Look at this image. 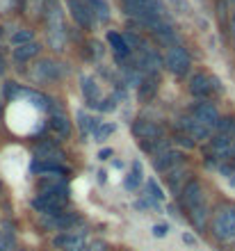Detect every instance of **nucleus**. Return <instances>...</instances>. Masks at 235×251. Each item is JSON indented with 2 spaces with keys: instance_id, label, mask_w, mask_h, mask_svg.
<instances>
[{
  "instance_id": "obj_37",
  "label": "nucleus",
  "mask_w": 235,
  "mask_h": 251,
  "mask_svg": "<svg viewBox=\"0 0 235 251\" xmlns=\"http://www.w3.org/2000/svg\"><path fill=\"white\" fill-rule=\"evenodd\" d=\"M2 71H5V62L0 60V73H2Z\"/></svg>"
},
{
  "instance_id": "obj_35",
  "label": "nucleus",
  "mask_w": 235,
  "mask_h": 251,
  "mask_svg": "<svg viewBox=\"0 0 235 251\" xmlns=\"http://www.w3.org/2000/svg\"><path fill=\"white\" fill-rule=\"evenodd\" d=\"M110 155H112V149H103V151L98 153V158H101V160H107Z\"/></svg>"
},
{
  "instance_id": "obj_13",
  "label": "nucleus",
  "mask_w": 235,
  "mask_h": 251,
  "mask_svg": "<svg viewBox=\"0 0 235 251\" xmlns=\"http://www.w3.org/2000/svg\"><path fill=\"white\" fill-rule=\"evenodd\" d=\"M51 128H52V132H55L57 137H62V139L71 135V121H69V117H66L62 110H55V112H52Z\"/></svg>"
},
{
  "instance_id": "obj_1",
  "label": "nucleus",
  "mask_w": 235,
  "mask_h": 251,
  "mask_svg": "<svg viewBox=\"0 0 235 251\" xmlns=\"http://www.w3.org/2000/svg\"><path fill=\"white\" fill-rule=\"evenodd\" d=\"M212 231L224 242H235V205L224 203L212 217Z\"/></svg>"
},
{
  "instance_id": "obj_16",
  "label": "nucleus",
  "mask_w": 235,
  "mask_h": 251,
  "mask_svg": "<svg viewBox=\"0 0 235 251\" xmlns=\"http://www.w3.org/2000/svg\"><path fill=\"white\" fill-rule=\"evenodd\" d=\"M39 44H34V41H30V44H23V46H16L14 48V60L16 62H27V60H32V57H37L39 55Z\"/></svg>"
},
{
  "instance_id": "obj_28",
  "label": "nucleus",
  "mask_w": 235,
  "mask_h": 251,
  "mask_svg": "<svg viewBox=\"0 0 235 251\" xmlns=\"http://www.w3.org/2000/svg\"><path fill=\"white\" fill-rule=\"evenodd\" d=\"M12 41L16 44V46H23V44H30L32 41V32L30 30H19V32H14Z\"/></svg>"
},
{
  "instance_id": "obj_17",
  "label": "nucleus",
  "mask_w": 235,
  "mask_h": 251,
  "mask_svg": "<svg viewBox=\"0 0 235 251\" xmlns=\"http://www.w3.org/2000/svg\"><path fill=\"white\" fill-rule=\"evenodd\" d=\"M185 167L183 165H178V167H174V169H169L167 172V183H169V187L174 192H183V183H185Z\"/></svg>"
},
{
  "instance_id": "obj_30",
  "label": "nucleus",
  "mask_w": 235,
  "mask_h": 251,
  "mask_svg": "<svg viewBox=\"0 0 235 251\" xmlns=\"http://www.w3.org/2000/svg\"><path fill=\"white\" fill-rule=\"evenodd\" d=\"M146 187H149V190H151V194H153V199H157V201H160V199H164V192L160 190V187H157V183H156V180H149V183H146Z\"/></svg>"
},
{
  "instance_id": "obj_25",
  "label": "nucleus",
  "mask_w": 235,
  "mask_h": 251,
  "mask_svg": "<svg viewBox=\"0 0 235 251\" xmlns=\"http://www.w3.org/2000/svg\"><path fill=\"white\" fill-rule=\"evenodd\" d=\"M174 142H176V144H181V146H185V149H194V144H196L194 137H192L189 132L181 130V128L174 132Z\"/></svg>"
},
{
  "instance_id": "obj_2",
  "label": "nucleus",
  "mask_w": 235,
  "mask_h": 251,
  "mask_svg": "<svg viewBox=\"0 0 235 251\" xmlns=\"http://www.w3.org/2000/svg\"><path fill=\"white\" fill-rule=\"evenodd\" d=\"M212 92L222 94L224 87L219 85V80L212 78V75H206V73H194L192 78H189V94L196 96L199 100H206Z\"/></svg>"
},
{
  "instance_id": "obj_24",
  "label": "nucleus",
  "mask_w": 235,
  "mask_h": 251,
  "mask_svg": "<svg viewBox=\"0 0 235 251\" xmlns=\"http://www.w3.org/2000/svg\"><path fill=\"white\" fill-rule=\"evenodd\" d=\"M217 130L222 132V135H226V137H231L235 142V119H233V117H224V119H219Z\"/></svg>"
},
{
  "instance_id": "obj_22",
  "label": "nucleus",
  "mask_w": 235,
  "mask_h": 251,
  "mask_svg": "<svg viewBox=\"0 0 235 251\" xmlns=\"http://www.w3.org/2000/svg\"><path fill=\"white\" fill-rule=\"evenodd\" d=\"M82 92H85L89 105H96L98 103V87L92 78H82Z\"/></svg>"
},
{
  "instance_id": "obj_8",
  "label": "nucleus",
  "mask_w": 235,
  "mask_h": 251,
  "mask_svg": "<svg viewBox=\"0 0 235 251\" xmlns=\"http://www.w3.org/2000/svg\"><path fill=\"white\" fill-rule=\"evenodd\" d=\"M71 14L80 27H92L94 12L89 7V0H71Z\"/></svg>"
},
{
  "instance_id": "obj_19",
  "label": "nucleus",
  "mask_w": 235,
  "mask_h": 251,
  "mask_svg": "<svg viewBox=\"0 0 235 251\" xmlns=\"http://www.w3.org/2000/svg\"><path fill=\"white\" fill-rule=\"evenodd\" d=\"M107 41H110L112 50H114L119 57L131 55V46H128V41H126V37H121L119 32H107Z\"/></svg>"
},
{
  "instance_id": "obj_36",
  "label": "nucleus",
  "mask_w": 235,
  "mask_h": 251,
  "mask_svg": "<svg viewBox=\"0 0 235 251\" xmlns=\"http://www.w3.org/2000/svg\"><path fill=\"white\" fill-rule=\"evenodd\" d=\"M229 160L233 162V167H235V144H233V149H231V155H229Z\"/></svg>"
},
{
  "instance_id": "obj_23",
  "label": "nucleus",
  "mask_w": 235,
  "mask_h": 251,
  "mask_svg": "<svg viewBox=\"0 0 235 251\" xmlns=\"http://www.w3.org/2000/svg\"><path fill=\"white\" fill-rule=\"evenodd\" d=\"M139 183H142V165H139V162H132V174L126 178V187H128V190H137Z\"/></svg>"
},
{
  "instance_id": "obj_18",
  "label": "nucleus",
  "mask_w": 235,
  "mask_h": 251,
  "mask_svg": "<svg viewBox=\"0 0 235 251\" xmlns=\"http://www.w3.org/2000/svg\"><path fill=\"white\" fill-rule=\"evenodd\" d=\"M32 172H37V174H51V176H55V174H66L69 169H66L62 162H41V160H34V162H32Z\"/></svg>"
},
{
  "instance_id": "obj_27",
  "label": "nucleus",
  "mask_w": 235,
  "mask_h": 251,
  "mask_svg": "<svg viewBox=\"0 0 235 251\" xmlns=\"http://www.w3.org/2000/svg\"><path fill=\"white\" fill-rule=\"evenodd\" d=\"M112 132H114V124H107V121H101V126L96 128V132H94V137H96V142H105V139L110 137Z\"/></svg>"
},
{
  "instance_id": "obj_34",
  "label": "nucleus",
  "mask_w": 235,
  "mask_h": 251,
  "mask_svg": "<svg viewBox=\"0 0 235 251\" xmlns=\"http://www.w3.org/2000/svg\"><path fill=\"white\" fill-rule=\"evenodd\" d=\"M183 242H185V245H189V247H194L196 245V238H194V235H189V233H183Z\"/></svg>"
},
{
  "instance_id": "obj_33",
  "label": "nucleus",
  "mask_w": 235,
  "mask_h": 251,
  "mask_svg": "<svg viewBox=\"0 0 235 251\" xmlns=\"http://www.w3.org/2000/svg\"><path fill=\"white\" fill-rule=\"evenodd\" d=\"M171 2H174V5L178 7V12H181V14H187V12H189L187 2H183V0H171Z\"/></svg>"
},
{
  "instance_id": "obj_39",
  "label": "nucleus",
  "mask_w": 235,
  "mask_h": 251,
  "mask_svg": "<svg viewBox=\"0 0 235 251\" xmlns=\"http://www.w3.org/2000/svg\"><path fill=\"white\" fill-rule=\"evenodd\" d=\"M0 197H2V183H0Z\"/></svg>"
},
{
  "instance_id": "obj_11",
  "label": "nucleus",
  "mask_w": 235,
  "mask_h": 251,
  "mask_svg": "<svg viewBox=\"0 0 235 251\" xmlns=\"http://www.w3.org/2000/svg\"><path fill=\"white\" fill-rule=\"evenodd\" d=\"M156 169L157 172H169V169H174V167H178V165H183V153H178V151H164V153H160L156 158Z\"/></svg>"
},
{
  "instance_id": "obj_3",
  "label": "nucleus",
  "mask_w": 235,
  "mask_h": 251,
  "mask_svg": "<svg viewBox=\"0 0 235 251\" xmlns=\"http://www.w3.org/2000/svg\"><path fill=\"white\" fill-rule=\"evenodd\" d=\"M164 64H167V69H169L174 75H178V78H185L189 73V66H192V60H189L187 50H185L181 44L178 46H171L169 50H167V57H164Z\"/></svg>"
},
{
  "instance_id": "obj_5",
  "label": "nucleus",
  "mask_w": 235,
  "mask_h": 251,
  "mask_svg": "<svg viewBox=\"0 0 235 251\" xmlns=\"http://www.w3.org/2000/svg\"><path fill=\"white\" fill-rule=\"evenodd\" d=\"M192 117H194L196 121H201L203 126H208L210 130H215L217 126H219V112H217V107L212 105V103H208V100H199V103H194L192 105Z\"/></svg>"
},
{
  "instance_id": "obj_12",
  "label": "nucleus",
  "mask_w": 235,
  "mask_h": 251,
  "mask_svg": "<svg viewBox=\"0 0 235 251\" xmlns=\"http://www.w3.org/2000/svg\"><path fill=\"white\" fill-rule=\"evenodd\" d=\"M157 82H160V78H157V73H146L142 78V82H139V100L142 103H149L153 96H156L157 92Z\"/></svg>"
},
{
  "instance_id": "obj_21",
  "label": "nucleus",
  "mask_w": 235,
  "mask_h": 251,
  "mask_svg": "<svg viewBox=\"0 0 235 251\" xmlns=\"http://www.w3.org/2000/svg\"><path fill=\"white\" fill-rule=\"evenodd\" d=\"M142 149L144 151H151V153H156V155H160V153L169 151V139H164V137L149 139V142H142Z\"/></svg>"
},
{
  "instance_id": "obj_26",
  "label": "nucleus",
  "mask_w": 235,
  "mask_h": 251,
  "mask_svg": "<svg viewBox=\"0 0 235 251\" xmlns=\"http://www.w3.org/2000/svg\"><path fill=\"white\" fill-rule=\"evenodd\" d=\"M89 7H92L94 16H98V21H107V5H105L103 0H89Z\"/></svg>"
},
{
  "instance_id": "obj_9",
  "label": "nucleus",
  "mask_w": 235,
  "mask_h": 251,
  "mask_svg": "<svg viewBox=\"0 0 235 251\" xmlns=\"http://www.w3.org/2000/svg\"><path fill=\"white\" fill-rule=\"evenodd\" d=\"M132 132H135V137H139L142 142L162 137V128H160V126L153 124V121H144V119H137L132 124Z\"/></svg>"
},
{
  "instance_id": "obj_38",
  "label": "nucleus",
  "mask_w": 235,
  "mask_h": 251,
  "mask_svg": "<svg viewBox=\"0 0 235 251\" xmlns=\"http://www.w3.org/2000/svg\"><path fill=\"white\" fill-rule=\"evenodd\" d=\"M0 114H2V92H0Z\"/></svg>"
},
{
  "instance_id": "obj_6",
  "label": "nucleus",
  "mask_w": 235,
  "mask_h": 251,
  "mask_svg": "<svg viewBox=\"0 0 235 251\" xmlns=\"http://www.w3.org/2000/svg\"><path fill=\"white\" fill-rule=\"evenodd\" d=\"M183 203L187 210L192 208H199V205H206V197H203V187L199 180H189L187 185L183 187Z\"/></svg>"
},
{
  "instance_id": "obj_4",
  "label": "nucleus",
  "mask_w": 235,
  "mask_h": 251,
  "mask_svg": "<svg viewBox=\"0 0 235 251\" xmlns=\"http://www.w3.org/2000/svg\"><path fill=\"white\" fill-rule=\"evenodd\" d=\"M39 197H48V199H55L59 203H66L69 201V185L64 180H57V176H51V178H41L39 185Z\"/></svg>"
},
{
  "instance_id": "obj_31",
  "label": "nucleus",
  "mask_w": 235,
  "mask_h": 251,
  "mask_svg": "<svg viewBox=\"0 0 235 251\" xmlns=\"http://www.w3.org/2000/svg\"><path fill=\"white\" fill-rule=\"evenodd\" d=\"M167 233H169V226H167V224H157V226H153V235H156V238H164Z\"/></svg>"
},
{
  "instance_id": "obj_7",
  "label": "nucleus",
  "mask_w": 235,
  "mask_h": 251,
  "mask_svg": "<svg viewBox=\"0 0 235 251\" xmlns=\"http://www.w3.org/2000/svg\"><path fill=\"white\" fill-rule=\"evenodd\" d=\"M178 128L189 132L194 139H210L212 137V130H210L208 126H203L201 121H196L192 114H187V117H183V119L178 121Z\"/></svg>"
},
{
  "instance_id": "obj_10",
  "label": "nucleus",
  "mask_w": 235,
  "mask_h": 251,
  "mask_svg": "<svg viewBox=\"0 0 235 251\" xmlns=\"http://www.w3.org/2000/svg\"><path fill=\"white\" fill-rule=\"evenodd\" d=\"M34 155H37V160H41V162H62V160H64V153L59 151L57 144H52V142L39 144L34 149Z\"/></svg>"
},
{
  "instance_id": "obj_20",
  "label": "nucleus",
  "mask_w": 235,
  "mask_h": 251,
  "mask_svg": "<svg viewBox=\"0 0 235 251\" xmlns=\"http://www.w3.org/2000/svg\"><path fill=\"white\" fill-rule=\"evenodd\" d=\"M187 217H189V222L199 228V231H203V228H206V224H208V208H206V205L192 208V210H187Z\"/></svg>"
},
{
  "instance_id": "obj_15",
  "label": "nucleus",
  "mask_w": 235,
  "mask_h": 251,
  "mask_svg": "<svg viewBox=\"0 0 235 251\" xmlns=\"http://www.w3.org/2000/svg\"><path fill=\"white\" fill-rule=\"evenodd\" d=\"M34 75L41 80H55L62 75V71H59V64H55L52 60H41L39 64H37V71H34Z\"/></svg>"
},
{
  "instance_id": "obj_32",
  "label": "nucleus",
  "mask_w": 235,
  "mask_h": 251,
  "mask_svg": "<svg viewBox=\"0 0 235 251\" xmlns=\"http://www.w3.org/2000/svg\"><path fill=\"white\" fill-rule=\"evenodd\" d=\"M85 251H105V242H103V240H94V242L87 247Z\"/></svg>"
},
{
  "instance_id": "obj_29",
  "label": "nucleus",
  "mask_w": 235,
  "mask_h": 251,
  "mask_svg": "<svg viewBox=\"0 0 235 251\" xmlns=\"http://www.w3.org/2000/svg\"><path fill=\"white\" fill-rule=\"evenodd\" d=\"M229 7H231V14H229V37L235 41V0H229Z\"/></svg>"
},
{
  "instance_id": "obj_14",
  "label": "nucleus",
  "mask_w": 235,
  "mask_h": 251,
  "mask_svg": "<svg viewBox=\"0 0 235 251\" xmlns=\"http://www.w3.org/2000/svg\"><path fill=\"white\" fill-rule=\"evenodd\" d=\"M55 247H59L62 251H85V240L82 235H59L55 238Z\"/></svg>"
}]
</instances>
